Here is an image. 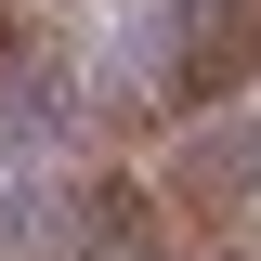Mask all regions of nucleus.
Instances as JSON below:
<instances>
[{"mask_svg":"<svg viewBox=\"0 0 261 261\" xmlns=\"http://www.w3.org/2000/svg\"><path fill=\"white\" fill-rule=\"evenodd\" d=\"M53 130H65V79H53V65L0 79V157H27V144H53Z\"/></svg>","mask_w":261,"mask_h":261,"instance_id":"nucleus-1","label":"nucleus"}]
</instances>
